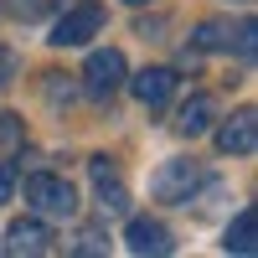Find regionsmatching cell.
<instances>
[{
  "label": "cell",
  "instance_id": "15",
  "mask_svg": "<svg viewBox=\"0 0 258 258\" xmlns=\"http://www.w3.org/2000/svg\"><path fill=\"white\" fill-rule=\"evenodd\" d=\"M11 191H16V170L0 160V202H11Z\"/></svg>",
  "mask_w": 258,
  "mask_h": 258
},
{
  "label": "cell",
  "instance_id": "6",
  "mask_svg": "<svg viewBox=\"0 0 258 258\" xmlns=\"http://www.w3.org/2000/svg\"><path fill=\"white\" fill-rule=\"evenodd\" d=\"M217 150H222V155H253V150H258V114L238 109L227 124H217Z\"/></svg>",
  "mask_w": 258,
  "mask_h": 258
},
{
  "label": "cell",
  "instance_id": "13",
  "mask_svg": "<svg viewBox=\"0 0 258 258\" xmlns=\"http://www.w3.org/2000/svg\"><path fill=\"white\" fill-rule=\"evenodd\" d=\"M0 145H21V119H16V114L0 119Z\"/></svg>",
  "mask_w": 258,
  "mask_h": 258
},
{
  "label": "cell",
  "instance_id": "2",
  "mask_svg": "<svg viewBox=\"0 0 258 258\" xmlns=\"http://www.w3.org/2000/svg\"><path fill=\"white\" fill-rule=\"evenodd\" d=\"M103 31V6L98 0H78V6H68L57 16V26H52V47H88V41Z\"/></svg>",
  "mask_w": 258,
  "mask_h": 258
},
{
  "label": "cell",
  "instance_id": "14",
  "mask_svg": "<svg viewBox=\"0 0 258 258\" xmlns=\"http://www.w3.org/2000/svg\"><path fill=\"white\" fill-rule=\"evenodd\" d=\"M73 253H103V238L98 232H83V238L73 243Z\"/></svg>",
  "mask_w": 258,
  "mask_h": 258
},
{
  "label": "cell",
  "instance_id": "8",
  "mask_svg": "<svg viewBox=\"0 0 258 258\" xmlns=\"http://www.w3.org/2000/svg\"><path fill=\"white\" fill-rule=\"evenodd\" d=\"M124 243H129V253H140V258H165L170 248V232H165V222H150V217H129V227H124Z\"/></svg>",
  "mask_w": 258,
  "mask_h": 258
},
{
  "label": "cell",
  "instance_id": "3",
  "mask_svg": "<svg viewBox=\"0 0 258 258\" xmlns=\"http://www.w3.org/2000/svg\"><path fill=\"white\" fill-rule=\"evenodd\" d=\"M26 202L41 212V217H73V212H78V191L62 176L36 170V176H26Z\"/></svg>",
  "mask_w": 258,
  "mask_h": 258
},
{
  "label": "cell",
  "instance_id": "7",
  "mask_svg": "<svg viewBox=\"0 0 258 258\" xmlns=\"http://www.w3.org/2000/svg\"><path fill=\"white\" fill-rule=\"evenodd\" d=\"M88 170L98 181V212H103V217H124V212H129V191L119 186V170L109 165V155H93Z\"/></svg>",
  "mask_w": 258,
  "mask_h": 258
},
{
  "label": "cell",
  "instance_id": "10",
  "mask_svg": "<svg viewBox=\"0 0 258 258\" xmlns=\"http://www.w3.org/2000/svg\"><path fill=\"white\" fill-rule=\"evenodd\" d=\"M212 124H217V98H212V93H191V98L181 103V114H176V129H181L186 140L207 135Z\"/></svg>",
  "mask_w": 258,
  "mask_h": 258
},
{
  "label": "cell",
  "instance_id": "4",
  "mask_svg": "<svg viewBox=\"0 0 258 258\" xmlns=\"http://www.w3.org/2000/svg\"><path fill=\"white\" fill-rule=\"evenodd\" d=\"M207 176L197 160H165L155 176H150V197L155 202H191V191H197Z\"/></svg>",
  "mask_w": 258,
  "mask_h": 258
},
{
  "label": "cell",
  "instance_id": "9",
  "mask_svg": "<svg viewBox=\"0 0 258 258\" xmlns=\"http://www.w3.org/2000/svg\"><path fill=\"white\" fill-rule=\"evenodd\" d=\"M129 88H135V98L145 103V109H165L170 93H176V73L170 68H145V73L129 78Z\"/></svg>",
  "mask_w": 258,
  "mask_h": 258
},
{
  "label": "cell",
  "instance_id": "17",
  "mask_svg": "<svg viewBox=\"0 0 258 258\" xmlns=\"http://www.w3.org/2000/svg\"><path fill=\"white\" fill-rule=\"evenodd\" d=\"M124 6H150V0H124Z\"/></svg>",
  "mask_w": 258,
  "mask_h": 258
},
{
  "label": "cell",
  "instance_id": "1",
  "mask_svg": "<svg viewBox=\"0 0 258 258\" xmlns=\"http://www.w3.org/2000/svg\"><path fill=\"white\" fill-rule=\"evenodd\" d=\"M124 78H129V68H124L119 47H98V52H88V62H83V88H88L93 103H109L124 88Z\"/></svg>",
  "mask_w": 258,
  "mask_h": 258
},
{
  "label": "cell",
  "instance_id": "12",
  "mask_svg": "<svg viewBox=\"0 0 258 258\" xmlns=\"http://www.w3.org/2000/svg\"><path fill=\"white\" fill-rule=\"evenodd\" d=\"M191 41H197L202 52H227L232 47V26H227V21H202Z\"/></svg>",
  "mask_w": 258,
  "mask_h": 258
},
{
  "label": "cell",
  "instance_id": "16",
  "mask_svg": "<svg viewBox=\"0 0 258 258\" xmlns=\"http://www.w3.org/2000/svg\"><path fill=\"white\" fill-rule=\"evenodd\" d=\"M11 68H16V62H11L6 52H0V83H11Z\"/></svg>",
  "mask_w": 258,
  "mask_h": 258
},
{
  "label": "cell",
  "instance_id": "11",
  "mask_svg": "<svg viewBox=\"0 0 258 258\" xmlns=\"http://www.w3.org/2000/svg\"><path fill=\"white\" fill-rule=\"evenodd\" d=\"M227 253H238V258H253V253H258V212H253V207H243L238 217H232V227H227Z\"/></svg>",
  "mask_w": 258,
  "mask_h": 258
},
{
  "label": "cell",
  "instance_id": "5",
  "mask_svg": "<svg viewBox=\"0 0 258 258\" xmlns=\"http://www.w3.org/2000/svg\"><path fill=\"white\" fill-rule=\"evenodd\" d=\"M52 243L57 238L41 217H16L6 232V253H16V258H41V253H52Z\"/></svg>",
  "mask_w": 258,
  "mask_h": 258
}]
</instances>
